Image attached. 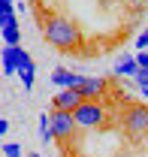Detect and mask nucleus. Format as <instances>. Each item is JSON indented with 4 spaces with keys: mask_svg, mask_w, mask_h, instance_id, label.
<instances>
[{
    "mask_svg": "<svg viewBox=\"0 0 148 157\" xmlns=\"http://www.w3.org/2000/svg\"><path fill=\"white\" fill-rule=\"evenodd\" d=\"M42 33H45V39H49L55 48H60V52H70V48H76V45L82 42L79 27H76L73 21L60 18V15H45V18H42Z\"/></svg>",
    "mask_w": 148,
    "mask_h": 157,
    "instance_id": "nucleus-1",
    "label": "nucleus"
},
{
    "mask_svg": "<svg viewBox=\"0 0 148 157\" xmlns=\"http://www.w3.org/2000/svg\"><path fill=\"white\" fill-rule=\"evenodd\" d=\"M73 115H76V124H79V127L91 130V127H100V124L106 121V109H103L100 100H85Z\"/></svg>",
    "mask_w": 148,
    "mask_h": 157,
    "instance_id": "nucleus-2",
    "label": "nucleus"
},
{
    "mask_svg": "<svg viewBox=\"0 0 148 157\" xmlns=\"http://www.w3.org/2000/svg\"><path fill=\"white\" fill-rule=\"evenodd\" d=\"M49 124H52V136L60 139V142L70 139L76 133V127H79L73 112H64V109H55V106H52V112H49Z\"/></svg>",
    "mask_w": 148,
    "mask_h": 157,
    "instance_id": "nucleus-3",
    "label": "nucleus"
},
{
    "mask_svg": "<svg viewBox=\"0 0 148 157\" xmlns=\"http://www.w3.org/2000/svg\"><path fill=\"white\" fill-rule=\"evenodd\" d=\"M124 130H127L133 139L145 136L148 133V106H142V103L130 106L127 112H124Z\"/></svg>",
    "mask_w": 148,
    "mask_h": 157,
    "instance_id": "nucleus-4",
    "label": "nucleus"
},
{
    "mask_svg": "<svg viewBox=\"0 0 148 157\" xmlns=\"http://www.w3.org/2000/svg\"><path fill=\"white\" fill-rule=\"evenodd\" d=\"M82 103H85V97L79 94V88H60L55 94V109H64V112H76Z\"/></svg>",
    "mask_w": 148,
    "mask_h": 157,
    "instance_id": "nucleus-5",
    "label": "nucleus"
},
{
    "mask_svg": "<svg viewBox=\"0 0 148 157\" xmlns=\"http://www.w3.org/2000/svg\"><path fill=\"white\" fill-rule=\"evenodd\" d=\"M79 94L85 100H100L106 94V78H94V76H85L82 85H79Z\"/></svg>",
    "mask_w": 148,
    "mask_h": 157,
    "instance_id": "nucleus-6",
    "label": "nucleus"
},
{
    "mask_svg": "<svg viewBox=\"0 0 148 157\" xmlns=\"http://www.w3.org/2000/svg\"><path fill=\"white\" fill-rule=\"evenodd\" d=\"M82 78L85 76H79L73 70H64V67H55L52 70V85H57V88H79Z\"/></svg>",
    "mask_w": 148,
    "mask_h": 157,
    "instance_id": "nucleus-7",
    "label": "nucleus"
},
{
    "mask_svg": "<svg viewBox=\"0 0 148 157\" xmlns=\"http://www.w3.org/2000/svg\"><path fill=\"white\" fill-rule=\"evenodd\" d=\"M18 55H21V45H6L3 55H0V67L6 76H15L18 73Z\"/></svg>",
    "mask_w": 148,
    "mask_h": 157,
    "instance_id": "nucleus-8",
    "label": "nucleus"
},
{
    "mask_svg": "<svg viewBox=\"0 0 148 157\" xmlns=\"http://www.w3.org/2000/svg\"><path fill=\"white\" fill-rule=\"evenodd\" d=\"M0 24H3V30H0V36L6 39V45H18V39H21V30H18V18L12 15V18L0 21Z\"/></svg>",
    "mask_w": 148,
    "mask_h": 157,
    "instance_id": "nucleus-9",
    "label": "nucleus"
},
{
    "mask_svg": "<svg viewBox=\"0 0 148 157\" xmlns=\"http://www.w3.org/2000/svg\"><path fill=\"white\" fill-rule=\"evenodd\" d=\"M136 73H139L136 58H133V55H121V58H118V63H115V76H127V78H133Z\"/></svg>",
    "mask_w": 148,
    "mask_h": 157,
    "instance_id": "nucleus-10",
    "label": "nucleus"
},
{
    "mask_svg": "<svg viewBox=\"0 0 148 157\" xmlns=\"http://www.w3.org/2000/svg\"><path fill=\"white\" fill-rule=\"evenodd\" d=\"M39 139H42V142H52V124H49V115H42L39 118Z\"/></svg>",
    "mask_w": 148,
    "mask_h": 157,
    "instance_id": "nucleus-11",
    "label": "nucleus"
},
{
    "mask_svg": "<svg viewBox=\"0 0 148 157\" xmlns=\"http://www.w3.org/2000/svg\"><path fill=\"white\" fill-rule=\"evenodd\" d=\"M12 15H15V3L12 0H0V21L12 18Z\"/></svg>",
    "mask_w": 148,
    "mask_h": 157,
    "instance_id": "nucleus-12",
    "label": "nucleus"
},
{
    "mask_svg": "<svg viewBox=\"0 0 148 157\" xmlns=\"http://www.w3.org/2000/svg\"><path fill=\"white\" fill-rule=\"evenodd\" d=\"M0 151H3L6 157H21V145H18V142H3Z\"/></svg>",
    "mask_w": 148,
    "mask_h": 157,
    "instance_id": "nucleus-13",
    "label": "nucleus"
},
{
    "mask_svg": "<svg viewBox=\"0 0 148 157\" xmlns=\"http://www.w3.org/2000/svg\"><path fill=\"white\" fill-rule=\"evenodd\" d=\"M24 70H37V63L30 60V55L21 48V55H18V73H24Z\"/></svg>",
    "mask_w": 148,
    "mask_h": 157,
    "instance_id": "nucleus-14",
    "label": "nucleus"
},
{
    "mask_svg": "<svg viewBox=\"0 0 148 157\" xmlns=\"http://www.w3.org/2000/svg\"><path fill=\"white\" fill-rule=\"evenodd\" d=\"M18 76H21L24 91H30V88H33V78H37V70H24V73H18Z\"/></svg>",
    "mask_w": 148,
    "mask_h": 157,
    "instance_id": "nucleus-15",
    "label": "nucleus"
},
{
    "mask_svg": "<svg viewBox=\"0 0 148 157\" xmlns=\"http://www.w3.org/2000/svg\"><path fill=\"white\" fill-rule=\"evenodd\" d=\"M133 58H136V63H139V70H148V52H145V48H139Z\"/></svg>",
    "mask_w": 148,
    "mask_h": 157,
    "instance_id": "nucleus-16",
    "label": "nucleus"
},
{
    "mask_svg": "<svg viewBox=\"0 0 148 157\" xmlns=\"http://www.w3.org/2000/svg\"><path fill=\"white\" fill-rule=\"evenodd\" d=\"M133 78H136V85H139V88H148V70H139Z\"/></svg>",
    "mask_w": 148,
    "mask_h": 157,
    "instance_id": "nucleus-17",
    "label": "nucleus"
},
{
    "mask_svg": "<svg viewBox=\"0 0 148 157\" xmlns=\"http://www.w3.org/2000/svg\"><path fill=\"white\" fill-rule=\"evenodd\" d=\"M136 48H145L148 52V30H142V33L136 36Z\"/></svg>",
    "mask_w": 148,
    "mask_h": 157,
    "instance_id": "nucleus-18",
    "label": "nucleus"
},
{
    "mask_svg": "<svg viewBox=\"0 0 148 157\" xmlns=\"http://www.w3.org/2000/svg\"><path fill=\"white\" fill-rule=\"evenodd\" d=\"M6 130H9V121H6V118H0V136H6Z\"/></svg>",
    "mask_w": 148,
    "mask_h": 157,
    "instance_id": "nucleus-19",
    "label": "nucleus"
},
{
    "mask_svg": "<svg viewBox=\"0 0 148 157\" xmlns=\"http://www.w3.org/2000/svg\"><path fill=\"white\" fill-rule=\"evenodd\" d=\"M27 157H39V154H37V151H30V154H27Z\"/></svg>",
    "mask_w": 148,
    "mask_h": 157,
    "instance_id": "nucleus-20",
    "label": "nucleus"
},
{
    "mask_svg": "<svg viewBox=\"0 0 148 157\" xmlns=\"http://www.w3.org/2000/svg\"><path fill=\"white\" fill-rule=\"evenodd\" d=\"M0 30H3V24H0Z\"/></svg>",
    "mask_w": 148,
    "mask_h": 157,
    "instance_id": "nucleus-21",
    "label": "nucleus"
}]
</instances>
